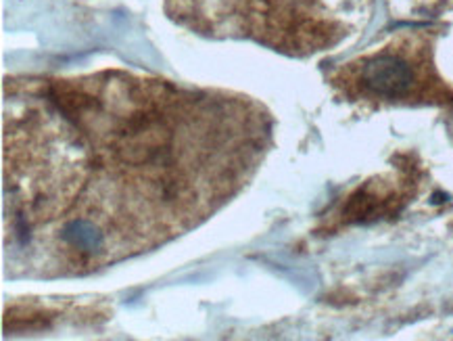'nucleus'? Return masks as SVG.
Instances as JSON below:
<instances>
[{"instance_id": "obj_1", "label": "nucleus", "mask_w": 453, "mask_h": 341, "mask_svg": "<svg viewBox=\"0 0 453 341\" xmlns=\"http://www.w3.org/2000/svg\"><path fill=\"white\" fill-rule=\"evenodd\" d=\"M268 138L245 97L119 72L34 84L4 118L13 250L82 275L165 245L245 187Z\"/></svg>"}, {"instance_id": "obj_2", "label": "nucleus", "mask_w": 453, "mask_h": 341, "mask_svg": "<svg viewBox=\"0 0 453 341\" xmlns=\"http://www.w3.org/2000/svg\"><path fill=\"white\" fill-rule=\"evenodd\" d=\"M372 0H167V13L213 38H247L305 57L333 49L368 21Z\"/></svg>"}, {"instance_id": "obj_3", "label": "nucleus", "mask_w": 453, "mask_h": 341, "mask_svg": "<svg viewBox=\"0 0 453 341\" xmlns=\"http://www.w3.org/2000/svg\"><path fill=\"white\" fill-rule=\"evenodd\" d=\"M333 86L345 99L370 107L453 109V89L439 76L428 32H403L380 49L345 63L333 76Z\"/></svg>"}]
</instances>
